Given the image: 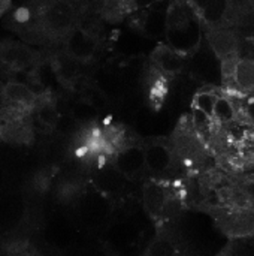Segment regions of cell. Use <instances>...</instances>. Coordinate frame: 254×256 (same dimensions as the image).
Wrapping results in <instances>:
<instances>
[{
    "label": "cell",
    "instance_id": "31",
    "mask_svg": "<svg viewBox=\"0 0 254 256\" xmlns=\"http://www.w3.org/2000/svg\"><path fill=\"white\" fill-rule=\"evenodd\" d=\"M240 106L254 130V93L247 96H240Z\"/></svg>",
    "mask_w": 254,
    "mask_h": 256
},
{
    "label": "cell",
    "instance_id": "13",
    "mask_svg": "<svg viewBox=\"0 0 254 256\" xmlns=\"http://www.w3.org/2000/svg\"><path fill=\"white\" fill-rule=\"evenodd\" d=\"M42 64V56L27 44L16 40H0V69L7 72L34 70Z\"/></svg>",
    "mask_w": 254,
    "mask_h": 256
},
{
    "label": "cell",
    "instance_id": "20",
    "mask_svg": "<svg viewBox=\"0 0 254 256\" xmlns=\"http://www.w3.org/2000/svg\"><path fill=\"white\" fill-rule=\"evenodd\" d=\"M112 164L130 182L138 180L147 171L145 147L144 146H139V144L124 146V147H121L115 153V156L112 159Z\"/></svg>",
    "mask_w": 254,
    "mask_h": 256
},
{
    "label": "cell",
    "instance_id": "28",
    "mask_svg": "<svg viewBox=\"0 0 254 256\" xmlns=\"http://www.w3.org/2000/svg\"><path fill=\"white\" fill-rule=\"evenodd\" d=\"M223 93V88L222 87H211V86H202L193 100H192V108L195 110H201L204 111L205 114H208L210 117H213L214 114V106H216V102L217 99L220 98V94ZM190 108V110H192Z\"/></svg>",
    "mask_w": 254,
    "mask_h": 256
},
{
    "label": "cell",
    "instance_id": "33",
    "mask_svg": "<svg viewBox=\"0 0 254 256\" xmlns=\"http://www.w3.org/2000/svg\"><path fill=\"white\" fill-rule=\"evenodd\" d=\"M12 6V0H0V16H3Z\"/></svg>",
    "mask_w": 254,
    "mask_h": 256
},
{
    "label": "cell",
    "instance_id": "29",
    "mask_svg": "<svg viewBox=\"0 0 254 256\" xmlns=\"http://www.w3.org/2000/svg\"><path fill=\"white\" fill-rule=\"evenodd\" d=\"M222 255L252 256L254 255V234L229 238V243L222 250Z\"/></svg>",
    "mask_w": 254,
    "mask_h": 256
},
{
    "label": "cell",
    "instance_id": "37",
    "mask_svg": "<svg viewBox=\"0 0 254 256\" xmlns=\"http://www.w3.org/2000/svg\"><path fill=\"white\" fill-rule=\"evenodd\" d=\"M3 90H4V82L0 80V99L3 98Z\"/></svg>",
    "mask_w": 254,
    "mask_h": 256
},
{
    "label": "cell",
    "instance_id": "5",
    "mask_svg": "<svg viewBox=\"0 0 254 256\" xmlns=\"http://www.w3.org/2000/svg\"><path fill=\"white\" fill-rule=\"evenodd\" d=\"M73 208L79 226L88 232H103L114 216L115 204L88 183L75 196Z\"/></svg>",
    "mask_w": 254,
    "mask_h": 256
},
{
    "label": "cell",
    "instance_id": "23",
    "mask_svg": "<svg viewBox=\"0 0 254 256\" xmlns=\"http://www.w3.org/2000/svg\"><path fill=\"white\" fill-rule=\"evenodd\" d=\"M49 66L55 80L66 88H73L81 78V63L70 57L64 50L49 57Z\"/></svg>",
    "mask_w": 254,
    "mask_h": 256
},
{
    "label": "cell",
    "instance_id": "8",
    "mask_svg": "<svg viewBox=\"0 0 254 256\" xmlns=\"http://www.w3.org/2000/svg\"><path fill=\"white\" fill-rule=\"evenodd\" d=\"M93 15L94 14L90 12L82 24L78 26L63 44V50L81 64H88L97 57L103 40L99 26L91 21Z\"/></svg>",
    "mask_w": 254,
    "mask_h": 256
},
{
    "label": "cell",
    "instance_id": "2",
    "mask_svg": "<svg viewBox=\"0 0 254 256\" xmlns=\"http://www.w3.org/2000/svg\"><path fill=\"white\" fill-rule=\"evenodd\" d=\"M165 39L169 46L184 56H190L204 40V28L186 0L169 2Z\"/></svg>",
    "mask_w": 254,
    "mask_h": 256
},
{
    "label": "cell",
    "instance_id": "10",
    "mask_svg": "<svg viewBox=\"0 0 254 256\" xmlns=\"http://www.w3.org/2000/svg\"><path fill=\"white\" fill-rule=\"evenodd\" d=\"M144 238L142 226L132 218L112 216L108 226L103 230V244L114 254H127L136 249Z\"/></svg>",
    "mask_w": 254,
    "mask_h": 256
},
{
    "label": "cell",
    "instance_id": "16",
    "mask_svg": "<svg viewBox=\"0 0 254 256\" xmlns=\"http://www.w3.org/2000/svg\"><path fill=\"white\" fill-rule=\"evenodd\" d=\"M27 219V201L19 192L0 194V234L19 231Z\"/></svg>",
    "mask_w": 254,
    "mask_h": 256
},
{
    "label": "cell",
    "instance_id": "18",
    "mask_svg": "<svg viewBox=\"0 0 254 256\" xmlns=\"http://www.w3.org/2000/svg\"><path fill=\"white\" fill-rule=\"evenodd\" d=\"M90 82L96 86L114 106L121 100V98L126 93V82L118 69L112 63L97 66L91 74Z\"/></svg>",
    "mask_w": 254,
    "mask_h": 256
},
{
    "label": "cell",
    "instance_id": "17",
    "mask_svg": "<svg viewBox=\"0 0 254 256\" xmlns=\"http://www.w3.org/2000/svg\"><path fill=\"white\" fill-rule=\"evenodd\" d=\"M166 0H99L96 10L99 16L111 24L123 22L135 12Z\"/></svg>",
    "mask_w": 254,
    "mask_h": 256
},
{
    "label": "cell",
    "instance_id": "4",
    "mask_svg": "<svg viewBox=\"0 0 254 256\" xmlns=\"http://www.w3.org/2000/svg\"><path fill=\"white\" fill-rule=\"evenodd\" d=\"M184 204V189L169 178H151L142 186V207L156 225L175 220Z\"/></svg>",
    "mask_w": 254,
    "mask_h": 256
},
{
    "label": "cell",
    "instance_id": "14",
    "mask_svg": "<svg viewBox=\"0 0 254 256\" xmlns=\"http://www.w3.org/2000/svg\"><path fill=\"white\" fill-rule=\"evenodd\" d=\"M171 0L153 4L150 8L141 9L130 15L126 22L127 26L138 32L139 34L148 38V39H160L165 38V30H166V14H168V6Z\"/></svg>",
    "mask_w": 254,
    "mask_h": 256
},
{
    "label": "cell",
    "instance_id": "22",
    "mask_svg": "<svg viewBox=\"0 0 254 256\" xmlns=\"http://www.w3.org/2000/svg\"><path fill=\"white\" fill-rule=\"evenodd\" d=\"M187 56L175 51L168 44H159L150 54V64L159 74L172 78L186 70Z\"/></svg>",
    "mask_w": 254,
    "mask_h": 256
},
{
    "label": "cell",
    "instance_id": "3",
    "mask_svg": "<svg viewBox=\"0 0 254 256\" xmlns=\"http://www.w3.org/2000/svg\"><path fill=\"white\" fill-rule=\"evenodd\" d=\"M177 162L186 172H202L211 158V147L196 132L190 116L178 118L174 130L168 136Z\"/></svg>",
    "mask_w": 254,
    "mask_h": 256
},
{
    "label": "cell",
    "instance_id": "15",
    "mask_svg": "<svg viewBox=\"0 0 254 256\" xmlns=\"http://www.w3.org/2000/svg\"><path fill=\"white\" fill-rule=\"evenodd\" d=\"M129 178H126L112 164V160L100 164L91 174L90 183L114 204L126 200Z\"/></svg>",
    "mask_w": 254,
    "mask_h": 256
},
{
    "label": "cell",
    "instance_id": "11",
    "mask_svg": "<svg viewBox=\"0 0 254 256\" xmlns=\"http://www.w3.org/2000/svg\"><path fill=\"white\" fill-rule=\"evenodd\" d=\"M219 230L229 238L254 234V204L222 207L208 212Z\"/></svg>",
    "mask_w": 254,
    "mask_h": 256
},
{
    "label": "cell",
    "instance_id": "1",
    "mask_svg": "<svg viewBox=\"0 0 254 256\" xmlns=\"http://www.w3.org/2000/svg\"><path fill=\"white\" fill-rule=\"evenodd\" d=\"M91 8V0H24L4 24L27 44L55 46L82 24Z\"/></svg>",
    "mask_w": 254,
    "mask_h": 256
},
{
    "label": "cell",
    "instance_id": "24",
    "mask_svg": "<svg viewBox=\"0 0 254 256\" xmlns=\"http://www.w3.org/2000/svg\"><path fill=\"white\" fill-rule=\"evenodd\" d=\"M73 228L69 219L63 214H52L45 228V237L52 246H69L73 237Z\"/></svg>",
    "mask_w": 254,
    "mask_h": 256
},
{
    "label": "cell",
    "instance_id": "12",
    "mask_svg": "<svg viewBox=\"0 0 254 256\" xmlns=\"http://www.w3.org/2000/svg\"><path fill=\"white\" fill-rule=\"evenodd\" d=\"M145 147V164L147 171L156 178H169L172 174L181 168L175 159L172 147L168 136L150 138V142Z\"/></svg>",
    "mask_w": 254,
    "mask_h": 256
},
{
    "label": "cell",
    "instance_id": "21",
    "mask_svg": "<svg viewBox=\"0 0 254 256\" xmlns=\"http://www.w3.org/2000/svg\"><path fill=\"white\" fill-rule=\"evenodd\" d=\"M204 38L222 62L235 60L240 57L241 39L234 27L208 30L204 33Z\"/></svg>",
    "mask_w": 254,
    "mask_h": 256
},
{
    "label": "cell",
    "instance_id": "35",
    "mask_svg": "<svg viewBox=\"0 0 254 256\" xmlns=\"http://www.w3.org/2000/svg\"><path fill=\"white\" fill-rule=\"evenodd\" d=\"M244 172L246 174H254V159L246 166V170H244Z\"/></svg>",
    "mask_w": 254,
    "mask_h": 256
},
{
    "label": "cell",
    "instance_id": "27",
    "mask_svg": "<svg viewBox=\"0 0 254 256\" xmlns=\"http://www.w3.org/2000/svg\"><path fill=\"white\" fill-rule=\"evenodd\" d=\"M69 114L76 122L79 129H82V128H91L93 124H96V122H97V118L100 116V110L96 108L87 99L79 98L78 100L73 102Z\"/></svg>",
    "mask_w": 254,
    "mask_h": 256
},
{
    "label": "cell",
    "instance_id": "7",
    "mask_svg": "<svg viewBox=\"0 0 254 256\" xmlns=\"http://www.w3.org/2000/svg\"><path fill=\"white\" fill-rule=\"evenodd\" d=\"M33 114L6 99H0V140L25 146L33 141Z\"/></svg>",
    "mask_w": 254,
    "mask_h": 256
},
{
    "label": "cell",
    "instance_id": "9",
    "mask_svg": "<svg viewBox=\"0 0 254 256\" xmlns=\"http://www.w3.org/2000/svg\"><path fill=\"white\" fill-rule=\"evenodd\" d=\"M186 74L195 78L201 86L222 87L223 88V69L222 60L208 45L207 39L201 42V45L187 56Z\"/></svg>",
    "mask_w": 254,
    "mask_h": 256
},
{
    "label": "cell",
    "instance_id": "36",
    "mask_svg": "<svg viewBox=\"0 0 254 256\" xmlns=\"http://www.w3.org/2000/svg\"><path fill=\"white\" fill-rule=\"evenodd\" d=\"M247 8H250V9H254V0H241Z\"/></svg>",
    "mask_w": 254,
    "mask_h": 256
},
{
    "label": "cell",
    "instance_id": "6",
    "mask_svg": "<svg viewBox=\"0 0 254 256\" xmlns=\"http://www.w3.org/2000/svg\"><path fill=\"white\" fill-rule=\"evenodd\" d=\"M198 16L204 33L214 28L234 27L238 18L250 8L241 0H186Z\"/></svg>",
    "mask_w": 254,
    "mask_h": 256
},
{
    "label": "cell",
    "instance_id": "19",
    "mask_svg": "<svg viewBox=\"0 0 254 256\" xmlns=\"http://www.w3.org/2000/svg\"><path fill=\"white\" fill-rule=\"evenodd\" d=\"M171 222L172 220L157 225V232L148 243L144 255L171 256L186 254L183 237L175 228L171 226Z\"/></svg>",
    "mask_w": 254,
    "mask_h": 256
},
{
    "label": "cell",
    "instance_id": "26",
    "mask_svg": "<svg viewBox=\"0 0 254 256\" xmlns=\"http://www.w3.org/2000/svg\"><path fill=\"white\" fill-rule=\"evenodd\" d=\"M31 114L34 116L36 122L43 129H48V130L55 129L58 117H60V111L57 108V100L49 93H40Z\"/></svg>",
    "mask_w": 254,
    "mask_h": 256
},
{
    "label": "cell",
    "instance_id": "30",
    "mask_svg": "<svg viewBox=\"0 0 254 256\" xmlns=\"http://www.w3.org/2000/svg\"><path fill=\"white\" fill-rule=\"evenodd\" d=\"M235 32L243 42L254 40V9H247L235 22Z\"/></svg>",
    "mask_w": 254,
    "mask_h": 256
},
{
    "label": "cell",
    "instance_id": "34",
    "mask_svg": "<svg viewBox=\"0 0 254 256\" xmlns=\"http://www.w3.org/2000/svg\"><path fill=\"white\" fill-rule=\"evenodd\" d=\"M4 182H6V172H4V168H3V164L0 162V192L4 186Z\"/></svg>",
    "mask_w": 254,
    "mask_h": 256
},
{
    "label": "cell",
    "instance_id": "32",
    "mask_svg": "<svg viewBox=\"0 0 254 256\" xmlns=\"http://www.w3.org/2000/svg\"><path fill=\"white\" fill-rule=\"evenodd\" d=\"M238 184L246 190V194L249 196H252L254 200V174H243V177L238 180Z\"/></svg>",
    "mask_w": 254,
    "mask_h": 256
},
{
    "label": "cell",
    "instance_id": "25",
    "mask_svg": "<svg viewBox=\"0 0 254 256\" xmlns=\"http://www.w3.org/2000/svg\"><path fill=\"white\" fill-rule=\"evenodd\" d=\"M27 111H33L37 99H39V93H36L31 87L18 82V81H9L4 82V90H3V98Z\"/></svg>",
    "mask_w": 254,
    "mask_h": 256
}]
</instances>
